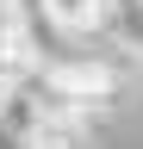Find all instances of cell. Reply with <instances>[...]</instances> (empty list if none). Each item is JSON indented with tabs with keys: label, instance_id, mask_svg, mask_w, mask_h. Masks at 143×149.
<instances>
[{
	"label": "cell",
	"instance_id": "1",
	"mask_svg": "<svg viewBox=\"0 0 143 149\" xmlns=\"http://www.w3.org/2000/svg\"><path fill=\"white\" fill-rule=\"evenodd\" d=\"M87 143H93V118L68 112V106H50V100L25 130V149H87Z\"/></svg>",
	"mask_w": 143,
	"mask_h": 149
},
{
	"label": "cell",
	"instance_id": "2",
	"mask_svg": "<svg viewBox=\"0 0 143 149\" xmlns=\"http://www.w3.org/2000/svg\"><path fill=\"white\" fill-rule=\"evenodd\" d=\"M44 13H50V25L56 31H106V0H44Z\"/></svg>",
	"mask_w": 143,
	"mask_h": 149
},
{
	"label": "cell",
	"instance_id": "3",
	"mask_svg": "<svg viewBox=\"0 0 143 149\" xmlns=\"http://www.w3.org/2000/svg\"><path fill=\"white\" fill-rule=\"evenodd\" d=\"M6 100H13V87H6V81H0V112H6Z\"/></svg>",
	"mask_w": 143,
	"mask_h": 149
}]
</instances>
